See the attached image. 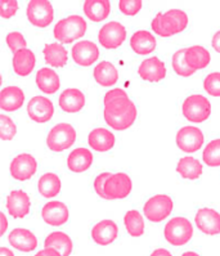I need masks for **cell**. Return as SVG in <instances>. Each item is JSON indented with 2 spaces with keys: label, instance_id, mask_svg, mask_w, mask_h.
I'll use <instances>...</instances> for the list:
<instances>
[{
  "label": "cell",
  "instance_id": "c3c4849f",
  "mask_svg": "<svg viewBox=\"0 0 220 256\" xmlns=\"http://www.w3.org/2000/svg\"><path fill=\"white\" fill-rule=\"evenodd\" d=\"M151 256H172V252L166 248H157L154 252L151 254Z\"/></svg>",
  "mask_w": 220,
  "mask_h": 256
},
{
  "label": "cell",
  "instance_id": "816d5d0a",
  "mask_svg": "<svg viewBox=\"0 0 220 256\" xmlns=\"http://www.w3.org/2000/svg\"><path fill=\"white\" fill-rule=\"evenodd\" d=\"M182 256H200V255L197 252H194V251H187V252H184Z\"/></svg>",
  "mask_w": 220,
  "mask_h": 256
},
{
  "label": "cell",
  "instance_id": "d6a6232c",
  "mask_svg": "<svg viewBox=\"0 0 220 256\" xmlns=\"http://www.w3.org/2000/svg\"><path fill=\"white\" fill-rule=\"evenodd\" d=\"M176 172L183 176L184 179L188 180H196L202 175L204 168L201 162L194 157H183L180 158L176 165Z\"/></svg>",
  "mask_w": 220,
  "mask_h": 256
},
{
  "label": "cell",
  "instance_id": "4fadbf2b",
  "mask_svg": "<svg viewBox=\"0 0 220 256\" xmlns=\"http://www.w3.org/2000/svg\"><path fill=\"white\" fill-rule=\"evenodd\" d=\"M28 114L35 122H46L53 118L54 106L46 96H34L28 104Z\"/></svg>",
  "mask_w": 220,
  "mask_h": 256
},
{
  "label": "cell",
  "instance_id": "f35d334b",
  "mask_svg": "<svg viewBox=\"0 0 220 256\" xmlns=\"http://www.w3.org/2000/svg\"><path fill=\"white\" fill-rule=\"evenodd\" d=\"M152 30L157 34V35H160L162 38H170L174 35L172 30L170 28L169 24L165 20V16L164 13H157V16L152 21Z\"/></svg>",
  "mask_w": 220,
  "mask_h": 256
},
{
  "label": "cell",
  "instance_id": "4dcf8cb0",
  "mask_svg": "<svg viewBox=\"0 0 220 256\" xmlns=\"http://www.w3.org/2000/svg\"><path fill=\"white\" fill-rule=\"evenodd\" d=\"M42 54H44L46 64L52 67L66 66L67 60H68V53H67L66 48L62 44H58V42L46 44L44 46Z\"/></svg>",
  "mask_w": 220,
  "mask_h": 256
},
{
  "label": "cell",
  "instance_id": "1f68e13d",
  "mask_svg": "<svg viewBox=\"0 0 220 256\" xmlns=\"http://www.w3.org/2000/svg\"><path fill=\"white\" fill-rule=\"evenodd\" d=\"M60 187H62V184H60V176L54 172H46L38 183L39 193L46 198H53V197L58 196L60 192Z\"/></svg>",
  "mask_w": 220,
  "mask_h": 256
},
{
  "label": "cell",
  "instance_id": "5b68a950",
  "mask_svg": "<svg viewBox=\"0 0 220 256\" xmlns=\"http://www.w3.org/2000/svg\"><path fill=\"white\" fill-rule=\"evenodd\" d=\"M182 112L190 122H204L210 118V100L201 94H193L186 98L182 106Z\"/></svg>",
  "mask_w": 220,
  "mask_h": 256
},
{
  "label": "cell",
  "instance_id": "7c38bea8",
  "mask_svg": "<svg viewBox=\"0 0 220 256\" xmlns=\"http://www.w3.org/2000/svg\"><path fill=\"white\" fill-rule=\"evenodd\" d=\"M71 54L76 64L82 67H89L100 58V49L94 42L89 40H82V42H76L72 46Z\"/></svg>",
  "mask_w": 220,
  "mask_h": 256
},
{
  "label": "cell",
  "instance_id": "7dc6e473",
  "mask_svg": "<svg viewBox=\"0 0 220 256\" xmlns=\"http://www.w3.org/2000/svg\"><path fill=\"white\" fill-rule=\"evenodd\" d=\"M211 46H212V48H214L215 52L220 53V31H218L214 36H212V42H211Z\"/></svg>",
  "mask_w": 220,
  "mask_h": 256
},
{
  "label": "cell",
  "instance_id": "484cf974",
  "mask_svg": "<svg viewBox=\"0 0 220 256\" xmlns=\"http://www.w3.org/2000/svg\"><path fill=\"white\" fill-rule=\"evenodd\" d=\"M84 13L93 22H102L110 16L111 3L108 0H86L84 2Z\"/></svg>",
  "mask_w": 220,
  "mask_h": 256
},
{
  "label": "cell",
  "instance_id": "83f0119b",
  "mask_svg": "<svg viewBox=\"0 0 220 256\" xmlns=\"http://www.w3.org/2000/svg\"><path fill=\"white\" fill-rule=\"evenodd\" d=\"M36 85L42 93L54 94L57 93L60 86V78L57 72L49 67L40 68L36 74Z\"/></svg>",
  "mask_w": 220,
  "mask_h": 256
},
{
  "label": "cell",
  "instance_id": "3957f363",
  "mask_svg": "<svg viewBox=\"0 0 220 256\" xmlns=\"http://www.w3.org/2000/svg\"><path fill=\"white\" fill-rule=\"evenodd\" d=\"M164 236H165L166 241L172 246H183V244H188L193 237L192 223L187 218H172L166 223Z\"/></svg>",
  "mask_w": 220,
  "mask_h": 256
},
{
  "label": "cell",
  "instance_id": "ee69618b",
  "mask_svg": "<svg viewBox=\"0 0 220 256\" xmlns=\"http://www.w3.org/2000/svg\"><path fill=\"white\" fill-rule=\"evenodd\" d=\"M110 176H111V172H102V174L98 175L96 178V180H94V190H96V194L100 197H102L103 200H107L104 193V187L106 182H107V179H108Z\"/></svg>",
  "mask_w": 220,
  "mask_h": 256
},
{
  "label": "cell",
  "instance_id": "74e56055",
  "mask_svg": "<svg viewBox=\"0 0 220 256\" xmlns=\"http://www.w3.org/2000/svg\"><path fill=\"white\" fill-rule=\"evenodd\" d=\"M17 133L14 121L6 114H0V136L3 140H12Z\"/></svg>",
  "mask_w": 220,
  "mask_h": 256
},
{
  "label": "cell",
  "instance_id": "681fc988",
  "mask_svg": "<svg viewBox=\"0 0 220 256\" xmlns=\"http://www.w3.org/2000/svg\"><path fill=\"white\" fill-rule=\"evenodd\" d=\"M0 256H14V254H13L10 248L2 247V248H0Z\"/></svg>",
  "mask_w": 220,
  "mask_h": 256
},
{
  "label": "cell",
  "instance_id": "8d00e7d4",
  "mask_svg": "<svg viewBox=\"0 0 220 256\" xmlns=\"http://www.w3.org/2000/svg\"><path fill=\"white\" fill-rule=\"evenodd\" d=\"M172 68L182 78H190L194 74V70L190 68L186 60V49H179L172 56Z\"/></svg>",
  "mask_w": 220,
  "mask_h": 256
},
{
  "label": "cell",
  "instance_id": "d590c367",
  "mask_svg": "<svg viewBox=\"0 0 220 256\" xmlns=\"http://www.w3.org/2000/svg\"><path fill=\"white\" fill-rule=\"evenodd\" d=\"M204 162L211 168L220 166V138L211 140L204 150Z\"/></svg>",
  "mask_w": 220,
  "mask_h": 256
},
{
  "label": "cell",
  "instance_id": "ba28073f",
  "mask_svg": "<svg viewBox=\"0 0 220 256\" xmlns=\"http://www.w3.org/2000/svg\"><path fill=\"white\" fill-rule=\"evenodd\" d=\"M133 190V183L132 179L125 172H116L111 174L107 182H106L104 193L107 197V201H114V200L126 198Z\"/></svg>",
  "mask_w": 220,
  "mask_h": 256
},
{
  "label": "cell",
  "instance_id": "6da1fadb",
  "mask_svg": "<svg viewBox=\"0 0 220 256\" xmlns=\"http://www.w3.org/2000/svg\"><path fill=\"white\" fill-rule=\"evenodd\" d=\"M136 106L133 100L128 98L114 100V102L104 104L103 116L108 126L115 130L129 129L136 120Z\"/></svg>",
  "mask_w": 220,
  "mask_h": 256
},
{
  "label": "cell",
  "instance_id": "cb8c5ba5",
  "mask_svg": "<svg viewBox=\"0 0 220 256\" xmlns=\"http://www.w3.org/2000/svg\"><path fill=\"white\" fill-rule=\"evenodd\" d=\"M93 154L88 148H76L67 157V166L74 172H84L93 165Z\"/></svg>",
  "mask_w": 220,
  "mask_h": 256
},
{
  "label": "cell",
  "instance_id": "ac0fdd59",
  "mask_svg": "<svg viewBox=\"0 0 220 256\" xmlns=\"http://www.w3.org/2000/svg\"><path fill=\"white\" fill-rule=\"evenodd\" d=\"M139 76L150 82H158L166 76V67L162 60L157 57L144 60L138 68Z\"/></svg>",
  "mask_w": 220,
  "mask_h": 256
},
{
  "label": "cell",
  "instance_id": "d6986e66",
  "mask_svg": "<svg viewBox=\"0 0 220 256\" xmlns=\"http://www.w3.org/2000/svg\"><path fill=\"white\" fill-rule=\"evenodd\" d=\"M8 242L16 250L22 251V252H30V251L36 250L38 247L36 236L28 229L24 228L13 229L8 236Z\"/></svg>",
  "mask_w": 220,
  "mask_h": 256
},
{
  "label": "cell",
  "instance_id": "603a6c76",
  "mask_svg": "<svg viewBox=\"0 0 220 256\" xmlns=\"http://www.w3.org/2000/svg\"><path fill=\"white\" fill-rule=\"evenodd\" d=\"M12 64L16 75L24 78V76H28L34 71L35 64H36V58H35V54L30 49H22V50L14 53Z\"/></svg>",
  "mask_w": 220,
  "mask_h": 256
},
{
  "label": "cell",
  "instance_id": "8992f818",
  "mask_svg": "<svg viewBox=\"0 0 220 256\" xmlns=\"http://www.w3.org/2000/svg\"><path fill=\"white\" fill-rule=\"evenodd\" d=\"M174 202L168 194H156L144 204V216L152 223H161L172 214Z\"/></svg>",
  "mask_w": 220,
  "mask_h": 256
},
{
  "label": "cell",
  "instance_id": "bcb514c9",
  "mask_svg": "<svg viewBox=\"0 0 220 256\" xmlns=\"http://www.w3.org/2000/svg\"><path fill=\"white\" fill-rule=\"evenodd\" d=\"M35 256H62V255H60L57 250H54V248H46V247L44 250L39 251Z\"/></svg>",
  "mask_w": 220,
  "mask_h": 256
},
{
  "label": "cell",
  "instance_id": "52a82bcc",
  "mask_svg": "<svg viewBox=\"0 0 220 256\" xmlns=\"http://www.w3.org/2000/svg\"><path fill=\"white\" fill-rule=\"evenodd\" d=\"M26 14L31 24L40 28H48L54 20V10L48 0H31L28 4Z\"/></svg>",
  "mask_w": 220,
  "mask_h": 256
},
{
  "label": "cell",
  "instance_id": "e0dca14e",
  "mask_svg": "<svg viewBox=\"0 0 220 256\" xmlns=\"http://www.w3.org/2000/svg\"><path fill=\"white\" fill-rule=\"evenodd\" d=\"M68 208L60 201H50L44 205L42 210V218L46 224L53 226H60L68 220Z\"/></svg>",
  "mask_w": 220,
  "mask_h": 256
},
{
  "label": "cell",
  "instance_id": "7402d4cb",
  "mask_svg": "<svg viewBox=\"0 0 220 256\" xmlns=\"http://www.w3.org/2000/svg\"><path fill=\"white\" fill-rule=\"evenodd\" d=\"M24 93L18 86H6L0 93V107L6 112H13L24 106Z\"/></svg>",
  "mask_w": 220,
  "mask_h": 256
},
{
  "label": "cell",
  "instance_id": "60d3db41",
  "mask_svg": "<svg viewBox=\"0 0 220 256\" xmlns=\"http://www.w3.org/2000/svg\"><path fill=\"white\" fill-rule=\"evenodd\" d=\"M6 46L10 49V52L17 53V52L26 49V40L20 31H12L6 35Z\"/></svg>",
  "mask_w": 220,
  "mask_h": 256
},
{
  "label": "cell",
  "instance_id": "2e32d148",
  "mask_svg": "<svg viewBox=\"0 0 220 256\" xmlns=\"http://www.w3.org/2000/svg\"><path fill=\"white\" fill-rule=\"evenodd\" d=\"M92 238L96 244L107 246L116 241L118 236V226L114 220H100L92 228Z\"/></svg>",
  "mask_w": 220,
  "mask_h": 256
},
{
  "label": "cell",
  "instance_id": "e575fe53",
  "mask_svg": "<svg viewBox=\"0 0 220 256\" xmlns=\"http://www.w3.org/2000/svg\"><path fill=\"white\" fill-rule=\"evenodd\" d=\"M165 16V20L169 24L170 28L172 30V32L180 34L183 32L188 26V16L187 13L183 12L180 10H170L166 13H164Z\"/></svg>",
  "mask_w": 220,
  "mask_h": 256
},
{
  "label": "cell",
  "instance_id": "277c9868",
  "mask_svg": "<svg viewBox=\"0 0 220 256\" xmlns=\"http://www.w3.org/2000/svg\"><path fill=\"white\" fill-rule=\"evenodd\" d=\"M76 140V130L71 124H57L46 136V144L53 152H62L72 147Z\"/></svg>",
  "mask_w": 220,
  "mask_h": 256
},
{
  "label": "cell",
  "instance_id": "7a4b0ae2",
  "mask_svg": "<svg viewBox=\"0 0 220 256\" xmlns=\"http://www.w3.org/2000/svg\"><path fill=\"white\" fill-rule=\"evenodd\" d=\"M88 28L86 21L82 16L72 14L67 18L60 20L54 26V38L60 42L70 44L85 35Z\"/></svg>",
  "mask_w": 220,
  "mask_h": 256
},
{
  "label": "cell",
  "instance_id": "9c48e42d",
  "mask_svg": "<svg viewBox=\"0 0 220 256\" xmlns=\"http://www.w3.org/2000/svg\"><path fill=\"white\" fill-rule=\"evenodd\" d=\"M126 39V30L120 22H108L103 24L98 34V40L106 49H118Z\"/></svg>",
  "mask_w": 220,
  "mask_h": 256
},
{
  "label": "cell",
  "instance_id": "f907efd6",
  "mask_svg": "<svg viewBox=\"0 0 220 256\" xmlns=\"http://www.w3.org/2000/svg\"><path fill=\"white\" fill-rule=\"evenodd\" d=\"M0 218H2V224H3V226H2V234H4V233H6V226H8V223H6V215L4 214H2L0 215Z\"/></svg>",
  "mask_w": 220,
  "mask_h": 256
},
{
  "label": "cell",
  "instance_id": "ffe728a7",
  "mask_svg": "<svg viewBox=\"0 0 220 256\" xmlns=\"http://www.w3.org/2000/svg\"><path fill=\"white\" fill-rule=\"evenodd\" d=\"M60 107L67 114H76L85 106V96L80 89L68 88L60 96Z\"/></svg>",
  "mask_w": 220,
  "mask_h": 256
},
{
  "label": "cell",
  "instance_id": "f6af8a7d",
  "mask_svg": "<svg viewBox=\"0 0 220 256\" xmlns=\"http://www.w3.org/2000/svg\"><path fill=\"white\" fill-rule=\"evenodd\" d=\"M122 98H128V94L125 93L122 89L118 88V89H114V90H110L104 94V98H103V103L104 104H108V103L114 102V100H122Z\"/></svg>",
  "mask_w": 220,
  "mask_h": 256
},
{
  "label": "cell",
  "instance_id": "4316f807",
  "mask_svg": "<svg viewBox=\"0 0 220 256\" xmlns=\"http://www.w3.org/2000/svg\"><path fill=\"white\" fill-rule=\"evenodd\" d=\"M93 75L96 82L103 88L114 86L118 80V68L107 60H103V62L96 64Z\"/></svg>",
  "mask_w": 220,
  "mask_h": 256
},
{
  "label": "cell",
  "instance_id": "8fae6325",
  "mask_svg": "<svg viewBox=\"0 0 220 256\" xmlns=\"http://www.w3.org/2000/svg\"><path fill=\"white\" fill-rule=\"evenodd\" d=\"M204 140H205L204 133L196 126H184L176 133L178 148L188 154L198 151L204 144Z\"/></svg>",
  "mask_w": 220,
  "mask_h": 256
},
{
  "label": "cell",
  "instance_id": "836d02e7",
  "mask_svg": "<svg viewBox=\"0 0 220 256\" xmlns=\"http://www.w3.org/2000/svg\"><path fill=\"white\" fill-rule=\"evenodd\" d=\"M124 224L132 237H140L144 233V219L138 210H129L124 216Z\"/></svg>",
  "mask_w": 220,
  "mask_h": 256
},
{
  "label": "cell",
  "instance_id": "44dd1931",
  "mask_svg": "<svg viewBox=\"0 0 220 256\" xmlns=\"http://www.w3.org/2000/svg\"><path fill=\"white\" fill-rule=\"evenodd\" d=\"M89 146L96 152H107L114 148L116 143L115 136L104 128H96L89 133Z\"/></svg>",
  "mask_w": 220,
  "mask_h": 256
},
{
  "label": "cell",
  "instance_id": "d4e9b609",
  "mask_svg": "<svg viewBox=\"0 0 220 256\" xmlns=\"http://www.w3.org/2000/svg\"><path fill=\"white\" fill-rule=\"evenodd\" d=\"M130 48L139 56L151 54L152 52L156 49V39L148 31H136L130 39Z\"/></svg>",
  "mask_w": 220,
  "mask_h": 256
},
{
  "label": "cell",
  "instance_id": "f1b7e54d",
  "mask_svg": "<svg viewBox=\"0 0 220 256\" xmlns=\"http://www.w3.org/2000/svg\"><path fill=\"white\" fill-rule=\"evenodd\" d=\"M186 60L190 68L202 70L208 66L211 60V56L206 48L201 46H192L186 49Z\"/></svg>",
  "mask_w": 220,
  "mask_h": 256
},
{
  "label": "cell",
  "instance_id": "f546056e",
  "mask_svg": "<svg viewBox=\"0 0 220 256\" xmlns=\"http://www.w3.org/2000/svg\"><path fill=\"white\" fill-rule=\"evenodd\" d=\"M46 248H54L62 256H70L74 250L72 240L70 238L68 234L64 232H53L46 238L44 241Z\"/></svg>",
  "mask_w": 220,
  "mask_h": 256
},
{
  "label": "cell",
  "instance_id": "9a60e30c",
  "mask_svg": "<svg viewBox=\"0 0 220 256\" xmlns=\"http://www.w3.org/2000/svg\"><path fill=\"white\" fill-rule=\"evenodd\" d=\"M31 208V200L26 192L21 190H12L6 198V210L10 216L22 219L28 215Z\"/></svg>",
  "mask_w": 220,
  "mask_h": 256
},
{
  "label": "cell",
  "instance_id": "30bf717a",
  "mask_svg": "<svg viewBox=\"0 0 220 256\" xmlns=\"http://www.w3.org/2000/svg\"><path fill=\"white\" fill-rule=\"evenodd\" d=\"M38 170V162L35 157L30 154H21L16 156L10 162V176L18 182L28 180L35 175Z\"/></svg>",
  "mask_w": 220,
  "mask_h": 256
},
{
  "label": "cell",
  "instance_id": "b9f144b4",
  "mask_svg": "<svg viewBox=\"0 0 220 256\" xmlns=\"http://www.w3.org/2000/svg\"><path fill=\"white\" fill-rule=\"evenodd\" d=\"M142 0H121V2H118V8L126 16L138 14L139 10H142Z\"/></svg>",
  "mask_w": 220,
  "mask_h": 256
},
{
  "label": "cell",
  "instance_id": "ab89813d",
  "mask_svg": "<svg viewBox=\"0 0 220 256\" xmlns=\"http://www.w3.org/2000/svg\"><path fill=\"white\" fill-rule=\"evenodd\" d=\"M204 89L212 96H220V72H211L204 80Z\"/></svg>",
  "mask_w": 220,
  "mask_h": 256
},
{
  "label": "cell",
  "instance_id": "5bb4252c",
  "mask_svg": "<svg viewBox=\"0 0 220 256\" xmlns=\"http://www.w3.org/2000/svg\"><path fill=\"white\" fill-rule=\"evenodd\" d=\"M197 228L204 234L216 236L220 233V214L212 208H200L194 216Z\"/></svg>",
  "mask_w": 220,
  "mask_h": 256
},
{
  "label": "cell",
  "instance_id": "7bdbcfd3",
  "mask_svg": "<svg viewBox=\"0 0 220 256\" xmlns=\"http://www.w3.org/2000/svg\"><path fill=\"white\" fill-rule=\"evenodd\" d=\"M18 3L16 0H2L0 2V16L3 18L8 20L17 13Z\"/></svg>",
  "mask_w": 220,
  "mask_h": 256
}]
</instances>
